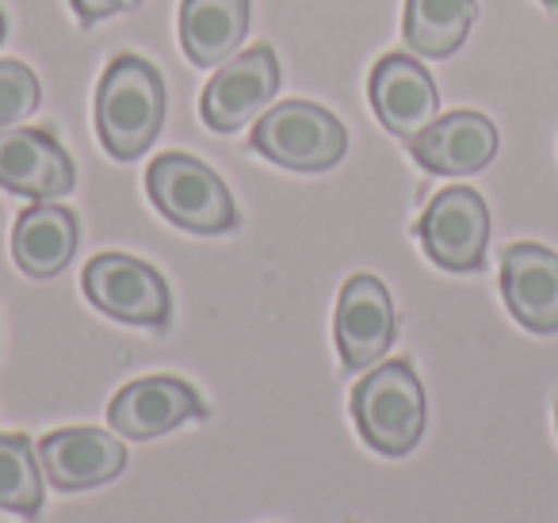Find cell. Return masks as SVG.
<instances>
[{
    "instance_id": "6da1fadb",
    "label": "cell",
    "mask_w": 558,
    "mask_h": 523,
    "mask_svg": "<svg viewBox=\"0 0 558 523\" xmlns=\"http://www.w3.org/2000/svg\"><path fill=\"white\" fill-rule=\"evenodd\" d=\"M165 123V81L138 54H119L96 93V134L108 157L138 161Z\"/></svg>"
},
{
    "instance_id": "7a4b0ae2",
    "label": "cell",
    "mask_w": 558,
    "mask_h": 523,
    "mask_svg": "<svg viewBox=\"0 0 558 523\" xmlns=\"http://www.w3.org/2000/svg\"><path fill=\"white\" fill-rule=\"evenodd\" d=\"M425 390L405 360L383 363L352 390V421L364 443L390 459H402L425 436Z\"/></svg>"
},
{
    "instance_id": "3957f363",
    "label": "cell",
    "mask_w": 558,
    "mask_h": 523,
    "mask_svg": "<svg viewBox=\"0 0 558 523\" xmlns=\"http://www.w3.org/2000/svg\"><path fill=\"white\" fill-rule=\"evenodd\" d=\"M146 192L172 226L187 233H230L241 226L230 187L215 169L187 154H161L146 172Z\"/></svg>"
},
{
    "instance_id": "277c9868",
    "label": "cell",
    "mask_w": 558,
    "mask_h": 523,
    "mask_svg": "<svg viewBox=\"0 0 558 523\" xmlns=\"http://www.w3.org/2000/svg\"><path fill=\"white\" fill-rule=\"evenodd\" d=\"M253 149L291 172H326L349 149L344 123L318 104L288 100L264 111L253 126Z\"/></svg>"
},
{
    "instance_id": "5b68a950",
    "label": "cell",
    "mask_w": 558,
    "mask_h": 523,
    "mask_svg": "<svg viewBox=\"0 0 558 523\" xmlns=\"http://www.w3.org/2000/svg\"><path fill=\"white\" fill-rule=\"evenodd\" d=\"M81 287H85V299L116 321L165 329L172 317L169 283L161 279V271L149 268L146 260H134V256L100 253L96 260H88Z\"/></svg>"
},
{
    "instance_id": "8992f818",
    "label": "cell",
    "mask_w": 558,
    "mask_h": 523,
    "mask_svg": "<svg viewBox=\"0 0 558 523\" xmlns=\"http://www.w3.org/2000/svg\"><path fill=\"white\" fill-rule=\"evenodd\" d=\"M425 256L444 271H478L489 245V210L474 187H448L417 222Z\"/></svg>"
},
{
    "instance_id": "52a82bcc",
    "label": "cell",
    "mask_w": 558,
    "mask_h": 523,
    "mask_svg": "<svg viewBox=\"0 0 558 523\" xmlns=\"http://www.w3.org/2000/svg\"><path fill=\"white\" fill-rule=\"evenodd\" d=\"M279 88V62L271 47H253L222 62V70L203 88V123L218 134H233L271 104Z\"/></svg>"
},
{
    "instance_id": "ba28073f",
    "label": "cell",
    "mask_w": 558,
    "mask_h": 523,
    "mask_svg": "<svg viewBox=\"0 0 558 523\" xmlns=\"http://www.w3.org/2000/svg\"><path fill=\"white\" fill-rule=\"evenodd\" d=\"M337 352L344 370H367L395 344V302L375 276H352L337 302Z\"/></svg>"
},
{
    "instance_id": "9c48e42d",
    "label": "cell",
    "mask_w": 558,
    "mask_h": 523,
    "mask_svg": "<svg viewBox=\"0 0 558 523\" xmlns=\"http://www.w3.org/2000/svg\"><path fill=\"white\" fill-rule=\"evenodd\" d=\"M367 96L395 138L413 142L428 123L440 119V93L428 70L410 54H387L375 62L372 81H367Z\"/></svg>"
},
{
    "instance_id": "30bf717a",
    "label": "cell",
    "mask_w": 558,
    "mask_h": 523,
    "mask_svg": "<svg viewBox=\"0 0 558 523\" xmlns=\"http://www.w3.org/2000/svg\"><path fill=\"white\" fill-rule=\"evenodd\" d=\"M203 416H207L203 398L184 378L172 375L138 378L123 386L108 405V424L123 439H157L184 421H203Z\"/></svg>"
},
{
    "instance_id": "8fae6325",
    "label": "cell",
    "mask_w": 558,
    "mask_h": 523,
    "mask_svg": "<svg viewBox=\"0 0 558 523\" xmlns=\"http://www.w3.org/2000/svg\"><path fill=\"white\" fill-rule=\"evenodd\" d=\"M0 187L35 203L62 199L73 192V161L54 134L9 126L0 131Z\"/></svg>"
},
{
    "instance_id": "7c38bea8",
    "label": "cell",
    "mask_w": 558,
    "mask_h": 523,
    "mask_svg": "<svg viewBox=\"0 0 558 523\" xmlns=\"http://www.w3.org/2000/svg\"><path fill=\"white\" fill-rule=\"evenodd\" d=\"M39 466L62 492L96 489L123 474L126 447L100 428H58L39 443Z\"/></svg>"
},
{
    "instance_id": "4fadbf2b",
    "label": "cell",
    "mask_w": 558,
    "mask_h": 523,
    "mask_svg": "<svg viewBox=\"0 0 558 523\" xmlns=\"http://www.w3.org/2000/svg\"><path fill=\"white\" fill-rule=\"evenodd\" d=\"M413 161L433 177H471L497 154V126L478 111H451L410 142Z\"/></svg>"
},
{
    "instance_id": "5bb4252c",
    "label": "cell",
    "mask_w": 558,
    "mask_h": 523,
    "mask_svg": "<svg viewBox=\"0 0 558 523\" xmlns=\"http://www.w3.org/2000/svg\"><path fill=\"white\" fill-rule=\"evenodd\" d=\"M501 294L527 332H558V256L543 245H509L501 256Z\"/></svg>"
},
{
    "instance_id": "9a60e30c",
    "label": "cell",
    "mask_w": 558,
    "mask_h": 523,
    "mask_svg": "<svg viewBox=\"0 0 558 523\" xmlns=\"http://www.w3.org/2000/svg\"><path fill=\"white\" fill-rule=\"evenodd\" d=\"M77 215L58 203H35L16 218L12 230V256L16 268L32 279H54L58 271L70 268L73 253H77Z\"/></svg>"
},
{
    "instance_id": "2e32d148",
    "label": "cell",
    "mask_w": 558,
    "mask_h": 523,
    "mask_svg": "<svg viewBox=\"0 0 558 523\" xmlns=\"http://www.w3.org/2000/svg\"><path fill=\"white\" fill-rule=\"evenodd\" d=\"M248 35V0H184L180 4V47L192 65L230 62Z\"/></svg>"
},
{
    "instance_id": "e0dca14e",
    "label": "cell",
    "mask_w": 558,
    "mask_h": 523,
    "mask_svg": "<svg viewBox=\"0 0 558 523\" xmlns=\"http://www.w3.org/2000/svg\"><path fill=\"white\" fill-rule=\"evenodd\" d=\"M474 16V0H405V47L425 58H451L471 35Z\"/></svg>"
},
{
    "instance_id": "ac0fdd59",
    "label": "cell",
    "mask_w": 558,
    "mask_h": 523,
    "mask_svg": "<svg viewBox=\"0 0 558 523\" xmlns=\"http://www.w3.org/2000/svg\"><path fill=\"white\" fill-rule=\"evenodd\" d=\"M0 508L35 520L43 508L39 454L24 436H0Z\"/></svg>"
},
{
    "instance_id": "d6986e66",
    "label": "cell",
    "mask_w": 558,
    "mask_h": 523,
    "mask_svg": "<svg viewBox=\"0 0 558 523\" xmlns=\"http://www.w3.org/2000/svg\"><path fill=\"white\" fill-rule=\"evenodd\" d=\"M39 100V77L24 62H0V131L35 115Z\"/></svg>"
},
{
    "instance_id": "ffe728a7",
    "label": "cell",
    "mask_w": 558,
    "mask_h": 523,
    "mask_svg": "<svg viewBox=\"0 0 558 523\" xmlns=\"http://www.w3.org/2000/svg\"><path fill=\"white\" fill-rule=\"evenodd\" d=\"M70 4L85 24H100V20L116 16V12H134L142 0H70Z\"/></svg>"
},
{
    "instance_id": "44dd1931",
    "label": "cell",
    "mask_w": 558,
    "mask_h": 523,
    "mask_svg": "<svg viewBox=\"0 0 558 523\" xmlns=\"http://www.w3.org/2000/svg\"><path fill=\"white\" fill-rule=\"evenodd\" d=\"M4 35H9V20H4V12H0V42H4Z\"/></svg>"
},
{
    "instance_id": "7402d4cb",
    "label": "cell",
    "mask_w": 558,
    "mask_h": 523,
    "mask_svg": "<svg viewBox=\"0 0 558 523\" xmlns=\"http://www.w3.org/2000/svg\"><path fill=\"white\" fill-rule=\"evenodd\" d=\"M543 4H547V9H558V0H543Z\"/></svg>"
},
{
    "instance_id": "603a6c76",
    "label": "cell",
    "mask_w": 558,
    "mask_h": 523,
    "mask_svg": "<svg viewBox=\"0 0 558 523\" xmlns=\"http://www.w3.org/2000/svg\"><path fill=\"white\" fill-rule=\"evenodd\" d=\"M555 424H558V409H555Z\"/></svg>"
}]
</instances>
